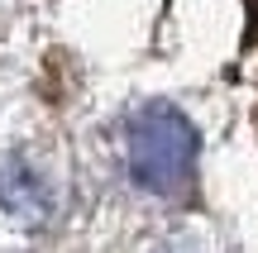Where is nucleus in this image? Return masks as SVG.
I'll return each instance as SVG.
<instances>
[{"label": "nucleus", "instance_id": "2", "mask_svg": "<svg viewBox=\"0 0 258 253\" xmlns=\"http://www.w3.org/2000/svg\"><path fill=\"white\" fill-rule=\"evenodd\" d=\"M0 206L15 210L19 220H43L48 210V196L38 187V177L19 162H0Z\"/></svg>", "mask_w": 258, "mask_h": 253}, {"label": "nucleus", "instance_id": "1", "mask_svg": "<svg viewBox=\"0 0 258 253\" xmlns=\"http://www.w3.org/2000/svg\"><path fill=\"white\" fill-rule=\"evenodd\" d=\"M129 172L158 196L186 191L196 172V124L172 105H144L129 120Z\"/></svg>", "mask_w": 258, "mask_h": 253}]
</instances>
